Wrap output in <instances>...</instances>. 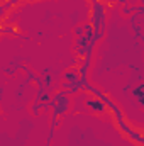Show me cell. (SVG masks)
<instances>
[{"mask_svg": "<svg viewBox=\"0 0 144 146\" xmlns=\"http://www.w3.org/2000/svg\"><path fill=\"white\" fill-rule=\"evenodd\" d=\"M87 104H88V107H92L95 112H102V110H104V104H102L100 100H95V99H92V100H88Z\"/></svg>", "mask_w": 144, "mask_h": 146, "instance_id": "cell-1", "label": "cell"}]
</instances>
